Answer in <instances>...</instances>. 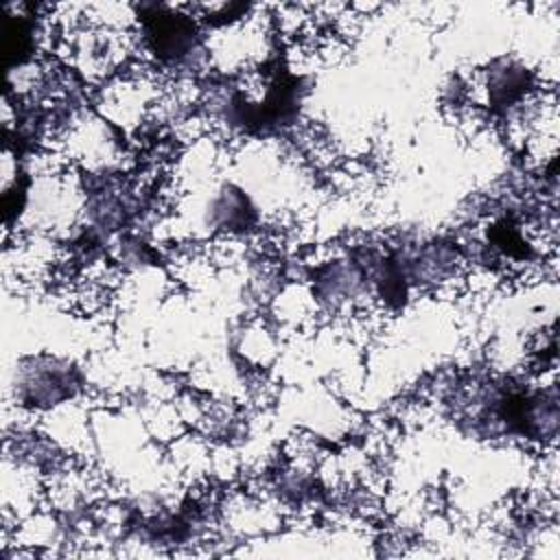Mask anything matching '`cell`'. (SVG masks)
I'll list each match as a JSON object with an SVG mask.
<instances>
[{"label":"cell","mask_w":560,"mask_h":560,"mask_svg":"<svg viewBox=\"0 0 560 560\" xmlns=\"http://www.w3.org/2000/svg\"><path fill=\"white\" fill-rule=\"evenodd\" d=\"M138 18L142 24L140 37L160 63L182 66L199 52V31L190 15L166 4H142L138 7Z\"/></svg>","instance_id":"obj_1"},{"label":"cell","mask_w":560,"mask_h":560,"mask_svg":"<svg viewBox=\"0 0 560 560\" xmlns=\"http://www.w3.org/2000/svg\"><path fill=\"white\" fill-rule=\"evenodd\" d=\"M68 383H72V378L61 368H52V365L22 368V381H20L22 402L55 405L72 394V387H66Z\"/></svg>","instance_id":"obj_2"}]
</instances>
